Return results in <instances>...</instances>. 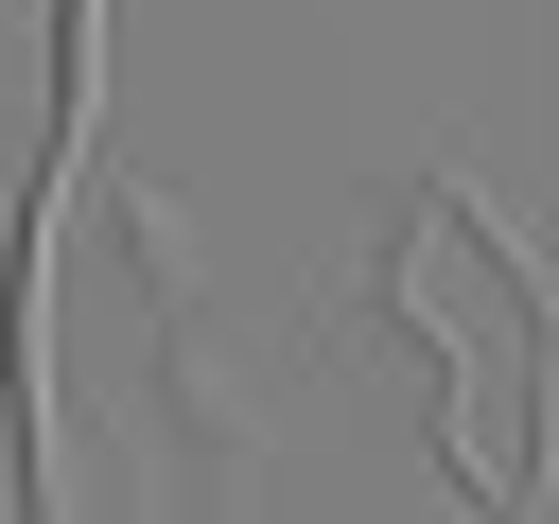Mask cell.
<instances>
[{
    "label": "cell",
    "mask_w": 559,
    "mask_h": 524,
    "mask_svg": "<svg viewBox=\"0 0 559 524\" xmlns=\"http://www.w3.org/2000/svg\"><path fill=\"white\" fill-rule=\"evenodd\" d=\"M384 314H402L419 367H437V454H454V489H472L489 524H524L542 472H559V297L524 279V245H507V210H489L472 175H419V192H402V227H384Z\"/></svg>",
    "instance_id": "1"
}]
</instances>
